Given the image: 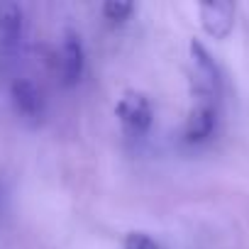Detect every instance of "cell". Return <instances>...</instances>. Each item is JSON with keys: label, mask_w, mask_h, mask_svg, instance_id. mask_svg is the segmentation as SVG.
Listing matches in <instances>:
<instances>
[{"label": "cell", "mask_w": 249, "mask_h": 249, "mask_svg": "<svg viewBox=\"0 0 249 249\" xmlns=\"http://www.w3.org/2000/svg\"><path fill=\"white\" fill-rule=\"evenodd\" d=\"M115 115L122 122V127L132 135H144L154 122V105L140 90H127L115 105Z\"/></svg>", "instance_id": "cell-1"}, {"label": "cell", "mask_w": 249, "mask_h": 249, "mask_svg": "<svg viewBox=\"0 0 249 249\" xmlns=\"http://www.w3.org/2000/svg\"><path fill=\"white\" fill-rule=\"evenodd\" d=\"M217 100H208V98H200L193 110L188 112L186 117V124H183V140L191 142V144H198V142H205L213 130H215V122H217V107H215Z\"/></svg>", "instance_id": "cell-6"}, {"label": "cell", "mask_w": 249, "mask_h": 249, "mask_svg": "<svg viewBox=\"0 0 249 249\" xmlns=\"http://www.w3.org/2000/svg\"><path fill=\"white\" fill-rule=\"evenodd\" d=\"M198 13L203 30L215 39H225L234 27V3L230 0H208L198 5Z\"/></svg>", "instance_id": "cell-5"}, {"label": "cell", "mask_w": 249, "mask_h": 249, "mask_svg": "<svg viewBox=\"0 0 249 249\" xmlns=\"http://www.w3.org/2000/svg\"><path fill=\"white\" fill-rule=\"evenodd\" d=\"M5 200H8V193H5V186H3V178H0V213L5 210Z\"/></svg>", "instance_id": "cell-10"}, {"label": "cell", "mask_w": 249, "mask_h": 249, "mask_svg": "<svg viewBox=\"0 0 249 249\" xmlns=\"http://www.w3.org/2000/svg\"><path fill=\"white\" fill-rule=\"evenodd\" d=\"M135 13V3H127V0H107L103 5V15L112 22H124L130 20V15Z\"/></svg>", "instance_id": "cell-8"}, {"label": "cell", "mask_w": 249, "mask_h": 249, "mask_svg": "<svg viewBox=\"0 0 249 249\" xmlns=\"http://www.w3.org/2000/svg\"><path fill=\"white\" fill-rule=\"evenodd\" d=\"M86 69V49L81 42V35L73 30H66L61 35V44L56 52V71L64 86H76Z\"/></svg>", "instance_id": "cell-3"}, {"label": "cell", "mask_w": 249, "mask_h": 249, "mask_svg": "<svg viewBox=\"0 0 249 249\" xmlns=\"http://www.w3.org/2000/svg\"><path fill=\"white\" fill-rule=\"evenodd\" d=\"M25 10L18 3H0V44L13 49L25 35Z\"/></svg>", "instance_id": "cell-7"}, {"label": "cell", "mask_w": 249, "mask_h": 249, "mask_svg": "<svg viewBox=\"0 0 249 249\" xmlns=\"http://www.w3.org/2000/svg\"><path fill=\"white\" fill-rule=\"evenodd\" d=\"M10 100L15 115L30 124H39L47 115L44 93L32 78H15L10 86Z\"/></svg>", "instance_id": "cell-2"}, {"label": "cell", "mask_w": 249, "mask_h": 249, "mask_svg": "<svg viewBox=\"0 0 249 249\" xmlns=\"http://www.w3.org/2000/svg\"><path fill=\"white\" fill-rule=\"evenodd\" d=\"M124 249H164V247L147 232H130L124 237Z\"/></svg>", "instance_id": "cell-9"}, {"label": "cell", "mask_w": 249, "mask_h": 249, "mask_svg": "<svg viewBox=\"0 0 249 249\" xmlns=\"http://www.w3.org/2000/svg\"><path fill=\"white\" fill-rule=\"evenodd\" d=\"M191 61L198 76V95L208 100H217L220 88H222V73L213 54L208 52V47L200 44L198 39L191 42Z\"/></svg>", "instance_id": "cell-4"}]
</instances>
